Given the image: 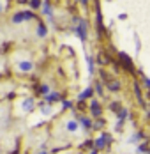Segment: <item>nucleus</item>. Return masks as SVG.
Returning a JSON list of instances; mask_svg holds the SVG:
<instances>
[{
  "label": "nucleus",
  "instance_id": "obj_2",
  "mask_svg": "<svg viewBox=\"0 0 150 154\" xmlns=\"http://www.w3.org/2000/svg\"><path fill=\"white\" fill-rule=\"evenodd\" d=\"M18 69H20L21 73H30V71L34 69V62L32 60H20L18 62Z\"/></svg>",
  "mask_w": 150,
  "mask_h": 154
},
{
  "label": "nucleus",
  "instance_id": "obj_4",
  "mask_svg": "<svg viewBox=\"0 0 150 154\" xmlns=\"http://www.w3.org/2000/svg\"><path fill=\"white\" fill-rule=\"evenodd\" d=\"M35 34H37L39 37H44V35H46V29L43 27V25H39V27H37V32H35Z\"/></svg>",
  "mask_w": 150,
  "mask_h": 154
},
{
  "label": "nucleus",
  "instance_id": "obj_1",
  "mask_svg": "<svg viewBox=\"0 0 150 154\" xmlns=\"http://www.w3.org/2000/svg\"><path fill=\"white\" fill-rule=\"evenodd\" d=\"M34 14L28 13V11H21V13H16L13 18H11V21L14 23V25H20V23H23V21H27V20H32Z\"/></svg>",
  "mask_w": 150,
  "mask_h": 154
},
{
  "label": "nucleus",
  "instance_id": "obj_3",
  "mask_svg": "<svg viewBox=\"0 0 150 154\" xmlns=\"http://www.w3.org/2000/svg\"><path fill=\"white\" fill-rule=\"evenodd\" d=\"M21 105H23V112H30V110L34 108V101H32V99H25Z\"/></svg>",
  "mask_w": 150,
  "mask_h": 154
},
{
  "label": "nucleus",
  "instance_id": "obj_7",
  "mask_svg": "<svg viewBox=\"0 0 150 154\" xmlns=\"http://www.w3.org/2000/svg\"><path fill=\"white\" fill-rule=\"evenodd\" d=\"M0 152H2V151H0Z\"/></svg>",
  "mask_w": 150,
  "mask_h": 154
},
{
  "label": "nucleus",
  "instance_id": "obj_6",
  "mask_svg": "<svg viewBox=\"0 0 150 154\" xmlns=\"http://www.w3.org/2000/svg\"><path fill=\"white\" fill-rule=\"evenodd\" d=\"M4 11H5V5H4V2H2V0H0V14H2V13H4Z\"/></svg>",
  "mask_w": 150,
  "mask_h": 154
},
{
  "label": "nucleus",
  "instance_id": "obj_5",
  "mask_svg": "<svg viewBox=\"0 0 150 154\" xmlns=\"http://www.w3.org/2000/svg\"><path fill=\"white\" fill-rule=\"evenodd\" d=\"M41 5V0H30V7H34V9H37Z\"/></svg>",
  "mask_w": 150,
  "mask_h": 154
}]
</instances>
